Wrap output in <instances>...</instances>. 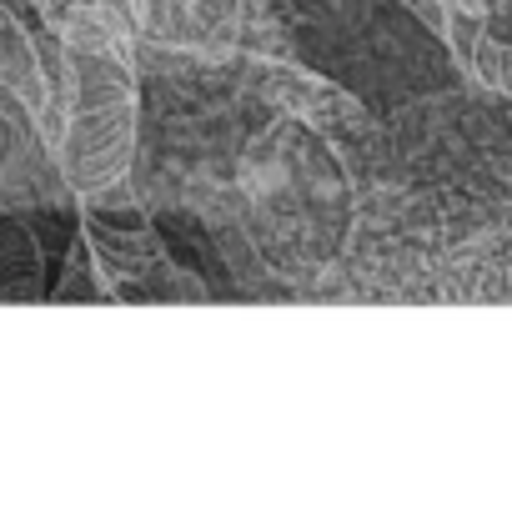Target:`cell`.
I'll return each instance as SVG.
<instances>
[{"label":"cell","instance_id":"obj_6","mask_svg":"<svg viewBox=\"0 0 512 512\" xmlns=\"http://www.w3.org/2000/svg\"><path fill=\"white\" fill-rule=\"evenodd\" d=\"M101 6H106V11H111V16H116V21H121V26L131 31V36L141 31V16H146V0H101Z\"/></svg>","mask_w":512,"mask_h":512},{"label":"cell","instance_id":"obj_8","mask_svg":"<svg viewBox=\"0 0 512 512\" xmlns=\"http://www.w3.org/2000/svg\"><path fill=\"white\" fill-rule=\"evenodd\" d=\"M447 6H482V0H447Z\"/></svg>","mask_w":512,"mask_h":512},{"label":"cell","instance_id":"obj_5","mask_svg":"<svg viewBox=\"0 0 512 512\" xmlns=\"http://www.w3.org/2000/svg\"><path fill=\"white\" fill-rule=\"evenodd\" d=\"M31 11H36V21H41L46 31H61L66 16L76 11V0H31Z\"/></svg>","mask_w":512,"mask_h":512},{"label":"cell","instance_id":"obj_1","mask_svg":"<svg viewBox=\"0 0 512 512\" xmlns=\"http://www.w3.org/2000/svg\"><path fill=\"white\" fill-rule=\"evenodd\" d=\"M61 51L71 76V116L51 156L66 186L81 196L126 176L136 161V56L71 51V46Z\"/></svg>","mask_w":512,"mask_h":512},{"label":"cell","instance_id":"obj_3","mask_svg":"<svg viewBox=\"0 0 512 512\" xmlns=\"http://www.w3.org/2000/svg\"><path fill=\"white\" fill-rule=\"evenodd\" d=\"M41 297V246L0 216V302H31Z\"/></svg>","mask_w":512,"mask_h":512},{"label":"cell","instance_id":"obj_2","mask_svg":"<svg viewBox=\"0 0 512 512\" xmlns=\"http://www.w3.org/2000/svg\"><path fill=\"white\" fill-rule=\"evenodd\" d=\"M0 91L16 96L26 116H36L51 101L46 61H41V31L26 26L11 6H0Z\"/></svg>","mask_w":512,"mask_h":512},{"label":"cell","instance_id":"obj_7","mask_svg":"<svg viewBox=\"0 0 512 512\" xmlns=\"http://www.w3.org/2000/svg\"><path fill=\"white\" fill-rule=\"evenodd\" d=\"M267 11V0H241V16H262Z\"/></svg>","mask_w":512,"mask_h":512},{"label":"cell","instance_id":"obj_4","mask_svg":"<svg viewBox=\"0 0 512 512\" xmlns=\"http://www.w3.org/2000/svg\"><path fill=\"white\" fill-rule=\"evenodd\" d=\"M477 36H482V6H447V26H442V41L452 46V56H457V66H462V71L472 66Z\"/></svg>","mask_w":512,"mask_h":512}]
</instances>
